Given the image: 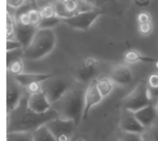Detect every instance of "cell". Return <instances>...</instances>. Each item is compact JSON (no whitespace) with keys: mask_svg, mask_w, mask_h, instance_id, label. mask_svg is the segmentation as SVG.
Segmentation results:
<instances>
[{"mask_svg":"<svg viewBox=\"0 0 158 141\" xmlns=\"http://www.w3.org/2000/svg\"><path fill=\"white\" fill-rule=\"evenodd\" d=\"M60 115L54 108L43 114L31 110L28 106V96L21 98L19 104L8 115V132H35L49 121L58 118Z\"/></svg>","mask_w":158,"mask_h":141,"instance_id":"obj_1","label":"cell"},{"mask_svg":"<svg viewBox=\"0 0 158 141\" xmlns=\"http://www.w3.org/2000/svg\"><path fill=\"white\" fill-rule=\"evenodd\" d=\"M85 91L83 87H71L52 107L60 118L73 120L77 125L83 121L85 108Z\"/></svg>","mask_w":158,"mask_h":141,"instance_id":"obj_2","label":"cell"},{"mask_svg":"<svg viewBox=\"0 0 158 141\" xmlns=\"http://www.w3.org/2000/svg\"><path fill=\"white\" fill-rule=\"evenodd\" d=\"M56 44V36L52 29H37L30 46L23 49V58L40 60L52 52Z\"/></svg>","mask_w":158,"mask_h":141,"instance_id":"obj_3","label":"cell"},{"mask_svg":"<svg viewBox=\"0 0 158 141\" xmlns=\"http://www.w3.org/2000/svg\"><path fill=\"white\" fill-rule=\"evenodd\" d=\"M150 104H153V99L148 83L144 81H140L123 100V106L128 113H135Z\"/></svg>","mask_w":158,"mask_h":141,"instance_id":"obj_4","label":"cell"},{"mask_svg":"<svg viewBox=\"0 0 158 141\" xmlns=\"http://www.w3.org/2000/svg\"><path fill=\"white\" fill-rule=\"evenodd\" d=\"M103 14L104 12L102 10L96 9L88 12L77 13L69 17H66V18H63V23H66L67 26L71 27V28L77 29V30L88 31L92 23Z\"/></svg>","mask_w":158,"mask_h":141,"instance_id":"obj_5","label":"cell"},{"mask_svg":"<svg viewBox=\"0 0 158 141\" xmlns=\"http://www.w3.org/2000/svg\"><path fill=\"white\" fill-rule=\"evenodd\" d=\"M57 141H72L74 130L77 124L73 120L64 118H55L46 124Z\"/></svg>","mask_w":158,"mask_h":141,"instance_id":"obj_6","label":"cell"},{"mask_svg":"<svg viewBox=\"0 0 158 141\" xmlns=\"http://www.w3.org/2000/svg\"><path fill=\"white\" fill-rule=\"evenodd\" d=\"M44 91L51 104H54L71 88V84L66 79H49L43 83Z\"/></svg>","mask_w":158,"mask_h":141,"instance_id":"obj_7","label":"cell"},{"mask_svg":"<svg viewBox=\"0 0 158 141\" xmlns=\"http://www.w3.org/2000/svg\"><path fill=\"white\" fill-rule=\"evenodd\" d=\"M103 99V96L101 94L98 86H97V80L94 79L88 83L86 87V91H85V108L83 114V121L88 118L91 108L101 103Z\"/></svg>","mask_w":158,"mask_h":141,"instance_id":"obj_8","label":"cell"},{"mask_svg":"<svg viewBox=\"0 0 158 141\" xmlns=\"http://www.w3.org/2000/svg\"><path fill=\"white\" fill-rule=\"evenodd\" d=\"M98 65L99 62L96 58L88 57L84 60L75 70L77 79L83 83H89L96 77L97 71H98Z\"/></svg>","mask_w":158,"mask_h":141,"instance_id":"obj_9","label":"cell"},{"mask_svg":"<svg viewBox=\"0 0 158 141\" xmlns=\"http://www.w3.org/2000/svg\"><path fill=\"white\" fill-rule=\"evenodd\" d=\"M23 97V93L21 92V86L15 81L12 75H10L6 81V108L8 113L13 110L19 104L21 98Z\"/></svg>","mask_w":158,"mask_h":141,"instance_id":"obj_10","label":"cell"},{"mask_svg":"<svg viewBox=\"0 0 158 141\" xmlns=\"http://www.w3.org/2000/svg\"><path fill=\"white\" fill-rule=\"evenodd\" d=\"M28 106L31 110L38 114H43L52 108V104L47 98L45 91L28 94Z\"/></svg>","mask_w":158,"mask_h":141,"instance_id":"obj_11","label":"cell"},{"mask_svg":"<svg viewBox=\"0 0 158 141\" xmlns=\"http://www.w3.org/2000/svg\"><path fill=\"white\" fill-rule=\"evenodd\" d=\"M37 29V27H34L32 25H23V23L17 21L15 38L23 45V49H26V48H28L30 46Z\"/></svg>","mask_w":158,"mask_h":141,"instance_id":"obj_12","label":"cell"},{"mask_svg":"<svg viewBox=\"0 0 158 141\" xmlns=\"http://www.w3.org/2000/svg\"><path fill=\"white\" fill-rule=\"evenodd\" d=\"M110 77L117 85L124 86V85H127L132 82L133 73L128 66L124 64H118L111 68Z\"/></svg>","mask_w":158,"mask_h":141,"instance_id":"obj_13","label":"cell"},{"mask_svg":"<svg viewBox=\"0 0 158 141\" xmlns=\"http://www.w3.org/2000/svg\"><path fill=\"white\" fill-rule=\"evenodd\" d=\"M11 75V74H10ZM15 81L20 85L21 87L26 88L28 85L32 83H44L47 80L53 77L52 73H29V72H23L20 74L12 75Z\"/></svg>","mask_w":158,"mask_h":141,"instance_id":"obj_14","label":"cell"},{"mask_svg":"<svg viewBox=\"0 0 158 141\" xmlns=\"http://www.w3.org/2000/svg\"><path fill=\"white\" fill-rule=\"evenodd\" d=\"M133 114L145 128L149 127L158 120V111L156 106H154L153 104H150V105L145 106V107L139 109Z\"/></svg>","mask_w":158,"mask_h":141,"instance_id":"obj_15","label":"cell"},{"mask_svg":"<svg viewBox=\"0 0 158 141\" xmlns=\"http://www.w3.org/2000/svg\"><path fill=\"white\" fill-rule=\"evenodd\" d=\"M119 127H120V130L123 131V132L141 134V135L145 131V127L140 123V121L134 116L133 113L128 114L127 116H125L124 118L120 121Z\"/></svg>","mask_w":158,"mask_h":141,"instance_id":"obj_16","label":"cell"},{"mask_svg":"<svg viewBox=\"0 0 158 141\" xmlns=\"http://www.w3.org/2000/svg\"><path fill=\"white\" fill-rule=\"evenodd\" d=\"M158 60V58L155 57H150L145 56L142 53H140L139 51L136 50H130L127 52H125L124 54V62L126 64H135V63H147V64H153L154 65Z\"/></svg>","mask_w":158,"mask_h":141,"instance_id":"obj_17","label":"cell"},{"mask_svg":"<svg viewBox=\"0 0 158 141\" xmlns=\"http://www.w3.org/2000/svg\"><path fill=\"white\" fill-rule=\"evenodd\" d=\"M97 80V86H98L99 90H100L101 94L103 98H106L107 96L113 92L114 88H115V82L111 80L110 77H102Z\"/></svg>","mask_w":158,"mask_h":141,"instance_id":"obj_18","label":"cell"},{"mask_svg":"<svg viewBox=\"0 0 158 141\" xmlns=\"http://www.w3.org/2000/svg\"><path fill=\"white\" fill-rule=\"evenodd\" d=\"M33 135L34 141H57L46 124L40 126L35 132H33Z\"/></svg>","mask_w":158,"mask_h":141,"instance_id":"obj_19","label":"cell"},{"mask_svg":"<svg viewBox=\"0 0 158 141\" xmlns=\"http://www.w3.org/2000/svg\"><path fill=\"white\" fill-rule=\"evenodd\" d=\"M6 141H34L32 132H8Z\"/></svg>","mask_w":158,"mask_h":141,"instance_id":"obj_20","label":"cell"},{"mask_svg":"<svg viewBox=\"0 0 158 141\" xmlns=\"http://www.w3.org/2000/svg\"><path fill=\"white\" fill-rule=\"evenodd\" d=\"M148 86H149L150 94L152 97L153 101L158 99V72H154L149 77L147 81Z\"/></svg>","mask_w":158,"mask_h":141,"instance_id":"obj_21","label":"cell"},{"mask_svg":"<svg viewBox=\"0 0 158 141\" xmlns=\"http://www.w3.org/2000/svg\"><path fill=\"white\" fill-rule=\"evenodd\" d=\"M142 137L144 141H158V120L145 128Z\"/></svg>","mask_w":158,"mask_h":141,"instance_id":"obj_22","label":"cell"},{"mask_svg":"<svg viewBox=\"0 0 158 141\" xmlns=\"http://www.w3.org/2000/svg\"><path fill=\"white\" fill-rule=\"evenodd\" d=\"M60 23H63V18L56 16H52V17H45L42 19L38 29H52L55 26H57Z\"/></svg>","mask_w":158,"mask_h":141,"instance_id":"obj_23","label":"cell"},{"mask_svg":"<svg viewBox=\"0 0 158 141\" xmlns=\"http://www.w3.org/2000/svg\"><path fill=\"white\" fill-rule=\"evenodd\" d=\"M17 26V18L12 14H6V39L15 36V30Z\"/></svg>","mask_w":158,"mask_h":141,"instance_id":"obj_24","label":"cell"},{"mask_svg":"<svg viewBox=\"0 0 158 141\" xmlns=\"http://www.w3.org/2000/svg\"><path fill=\"white\" fill-rule=\"evenodd\" d=\"M8 66V71L11 75H15V74H20L23 71V58H17V60H13L12 63H10Z\"/></svg>","mask_w":158,"mask_h":141,"instance_id":"obj_25","label":"cell"},{"mask_svg":"<svg viewBox=\"0 0 158 141\" xmlns=\"http://www.w3.org/2000/svg\"><path fill=\"white\" fill-rule=\"evenodd\" d=\"M118 141H144L141 134L130 133V132H123L119 134Z\"/></svg>","mask_w":158,"mask_h":141,"instance_id":"obj_26","label":"cell"},{"mask_svg":"<svg viewBox=\"0 0 158 141\" xmlns=\"http://www.w3.org/2000/svg\"><path fill=\"white\" fill-rule=\"evenodd\" d=\"M28 13H29V17H30V23L32 26L37 27L38 28L40 21H42V19H43V15H42V13H40V10L32 8Z\"/></svg>","mask_w":158,"mask_h":141,"instance_id":"obj_27","label":"cell"},{"mask_svg":"<svg viewBox=\"0 0 158 141\" xmlns=\"http://www.w3.org/2000/svg\"><path fill=\"white\" fill-rule=\"evenodd\" d=\"M54 6H55V10H56V15L58 17H60V18H66V17L73 15V14H71L66 9V6H64V3H63L60 0H56V1H55Z\"/></svg>","mask_w":158,"mask_h":141,"instance_id":"obj_28","label":"cell"},{"mask_svg":"<svg viewBox=\"0 0 158 141\" xmlns=\"http://www.w3.org/2000/svg\"><path fill=\"white\" fill-rule=\"evenodd\" d=\"M40 13H42V15H43V18H45V17L56 16V10H55L54 3L45 4V6L40 9Z\"/></svg>","mask_w":158,"mask_h":141,"instance_id":"obj_29","label":"cell"},{"mask_svg":"<svg viewBox=\"0 0 158 141\" xmlns=\"http://www.w3.org/2000/svg\"><path fill=\"white\" fill-rule=\"evenodd\" d=\"M23 49L8 51L6 52V65L12 63L13 60H17V58H23Z\"/></svg>","mask_w":158,"mask_h":141,"instance_id":"obj_30","label":"cell"},{"mask_svg":"<svg viewBox=\"0 0 158 141\" xmlns=\"http://www.w3.org/2000/svg\"><path fill=\"white\" fill-rule=\"evenodd\" d=\"M71 14H75L79 8V0H60Z\"/></svg>","mask_w":158,"mask_h":141,"instance_id":"obj_31","label":"cell"},{"mask_svg":"<svg viewBox=\"0 0 158 141\" xmlns=\"http://www.w3.org/2000/svg\"><path fill=\"white\" fill-rule=\"evenodd\" d=\"M153 25L152 23H138V32L142 36H148L152 33Z\"/></svg>","mask_w":158,"mask_h":141,"instance_id":"obj_32","label":"cell"},{"mask_svg":"<svg viewBox=\"0 0 158 141\" xmlns=\"http://www.w3.org/2000/svg\"><path fill=\"white\" fill-rule=\"evenodd\" d=\"M18 49H23V45L16 39H12V38H9L6 39V52L8 51H13V50H18Z\"/></svg>","mask_w":158,"mask_h":141,"instance_id":"obj_33","label":"cell"},{"mask_svg":"<svg viewBox=\"0 0 158 141\" xmlns=\"http://www.w3.org/2000/svg\"><path fill=\"white\" fill-rule=\"evenodd\" d=\"M26 91L28 92V94L36 93V92H40L44 90L43 83H32L26 87Z\"/></svg>","mask_w":158,"mask_h":141,"instance_id":"obj_34","label":"cell"},{"mask_svg":"<svg viewBox=\"0 0 158 141\" xmlns=\"http://www.w3.org/2000/svg\"><path fill=\"white\" fill-rule=\"evenodd\" d=\"M137 21L138 23H151V16L147 12H141L138 14L137 16Z\"/></svg>","mask_w":158,"mask_h":141,"instance_id":"obj_35","label":"cell"},{"mask_svg":"<svg viewBox=\"0 0 158 141\" xmlns=\"http://www.w3.org/2000/svg\"><path fill=\"white\" fill-rule=\"evenodd\" d=\"M6 4L10 8L18 9L25 4V0H6Z\"/></svg>","mask_w":158,"mask_h":141,"instance_id":"obj_36","label":"cell"},{"mask_svg":"<svg viewBox=\"0 0 158 141\" xmlns=\"http://www.w3.org/2000/svg\"><path fill=\"white\" fill-rule=\"evenodd\" d=\"M72 141H88L85 137L83 136H77V137H75L74 139H72Z\"/></svg>","mask_w":158,"mask_h":141,"instance_id":"obj_37","label":"cell"},{"mask_svg":"<svg viewBox=\"0 0 158 141\" xmlns=\"http://www.w3.org/2000/svg\"><path fill=\"white\" fill-rule=\"evenodd\" d=\"M154 66H155V69H156V71L158 72V60L154 64Z\"/></svg>","mask_w":158,"mask_h":141,"instance_id":"obj_38","label":"cell"},{"mask_svg":"<svg viewBox=\"0 0 158 141\" xmlns=\"http://www.w3.org/2000/svg\"><path fill=\"white\" fill-rule=\"evenodd\" d=\"M156 109H157V111H158V100H157V103H156Z\"/></svg>","mask_w":158,"mask_h":141,"instance_id":"obj_39","label":"cell"},{"mask_svg":"<svg viewBox=\"0 0 158 141\" xmlns=\"http://www.w3.org/2000/svg\"><path fill=\"white\" fill-rule=\"evenodd\" d=\"M29 1H31V2H35L36 0H29Z\"/></svg>","mask_w":158,"mask_h":141,"instance_id":"obj_40","label":"cell"}]
</instances>
